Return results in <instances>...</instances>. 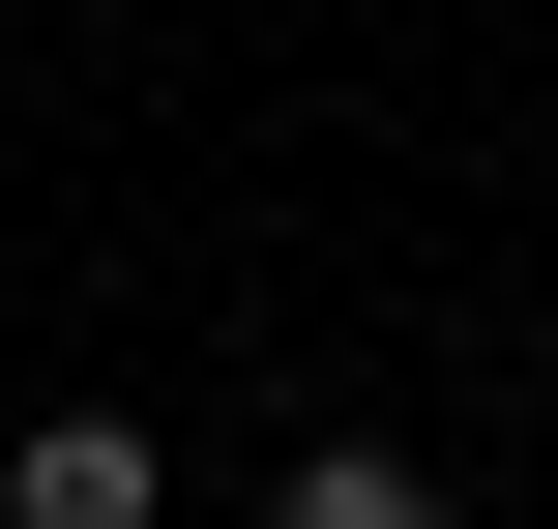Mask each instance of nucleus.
<instances>
[{"mask_svg":"<svg viewBox=\"0 0 558 529\" xmlns=\"http://www.w3.org/2000/svg\"><path fill=\"white\" fill-rule=\"evenodd\" d=\"M0 529H177V442L147 412H29L0 442Z\"/></svg>","mask_w":558,"mask_h":529,"instance_id":"1","label":"nucleus"},{"mask_svg":"<svg viewBox=\"0 0 558 529\" xmlns=\"http://www.w3.org/2000/svg\"><path fill=\"white\" fill-rule=\"evenodd\" d=\"M265 529H471V501H441L412 442H294V471H265Z\"/></svg>","mask_w":558,"mask_h":529,"instance_id":"2","label":"nucleus"}]
</instances>
